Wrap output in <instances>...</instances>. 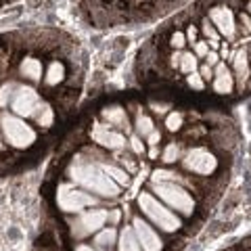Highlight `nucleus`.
I'll return each mask as SVG.
<instances>
[{"label":"nucleus","instance_id":"1","mask_svg":"<svg viewBox=\"0 0 251 251\" xmlns=\"http://www.w3.org/2000/svg\"><path fill=\"white\" fill-rule=\"evenodd\" d=\"M67 180L75 186L88 191L99 199H117L122 195V186L115 184L94 159L86 153H77L67 166Z\"/></svg>","mask_w":251,"mask_h":251},{"label":"nucleus","instance_id":"2","mask_svg":"<svg viewBox=\"0 0 251 251\" xmlns=\"http://www.w3.org/2000/svg\"><path fill=\"white\" fill-rule=\"evenodd\" d=\"M136 205L140 214L151 220V224L157 226L163 232H176L182 226V220L176 211H172L159 197H155L151 191V182H149V191H140L136 197Z\"/></svg>","mask_w":251,"mask_h":251},{"label":"nucleus","instance_id":"3","mask_svg":"<svg viewBox=\"0 0 251 251\" xmlns=\"http://www.w3.org/2000/svg\"><path fill=\"white\" fill-rule=\"evenodd\" d=\"M151 191L155 197H159L166 205L176 211L178 216L191 218L197 209V199L193 197V191L178 182H151Z\"/></svg>","mask_w":251,"mask_h":251},{"label":"nucleus","instance_id":"4","mask_svg":"<svg viewBox=\"0 0 251 251\" xmlns=\"http://www.w3.org/2000/svg\"><path fill=\"white\" fill-rule=\"evenodd\" d=\"M57 205L63 214H82L86 209L100 207V199L67 180L57 186Z\"/></svg>","mask_w":251,"mask_h":251},{"label":"nucleus","instance_id":"5","mask_svg":"<svg viewBox=\"0 0 251 251\" xmlns=\"http://www.w3.org/2000/svg\"><path fill=\"white\" fill-rule=\"evenodd\" d=\"M182 170L199 178H211L220 170V157L205 145H193L182 157Z\"/></svg>","mask_w":251,"mask_h":251},{"label":"nucleus","instance_id":"6","mask_svg":"<svg viewBox=\"0 0 251 251\" xmlns=\"http://www.w3.org/2000/svg\"><path fill=\"white\" fill-rule=\"evenodd\" d=\"M0 130L4 143H9L13 149H29L38 138L36 130L15 113H0Z\"/></svg>","mask_w":251,"mask_h":251},{"label":"nucleus","instance_id":"7","mask_svg":"<svg viewBox=\"0 0 251 251\" xmlns=\"http://www.w3.org/2000/svg\"><path fill=\"white\" fill-rule=\"evenodd\" d=\"M46 105L49 103L42 100L40 92H38L34 86H25V84L17 86V90L13 94V100H11L13 113L23 117V120H36Z\"/></svg>","mask_w":251,"mask_h":251},{"label":"nucleus","instance_id":"8","mask_svg":"<svg viewBox=\"0 0 251 251\" xmlns=\"http://www.w3.org/2000/svg\"><path fill=\"white\" fill-rule=\"evenodd\" d=\"M107 226V209L105 207H92L82 214H75V218L69 220V230L75 241H82L90 234H97L100 228Z\"/></svg>","mask_w":251,"mask_h":251},{"label":"nucleus","instance_id":"9","mask_svg":"<svg viewBox=\"0 0 251 251\" xmlns=\"http://www.w3.org/2000/svg\"><path fill=\"white\" fill-rule=\"evenodd\" d=\"M132 228H134V234L140 243L143 251H161L163 249V241L159 237V232L155 230L153 224H149L147 220H143V216H134L132 218Z\"/></svg>","mask_w":251,"mask_h":251},{"label":"nucleus","instance_id":"10","mask_svg":"<svg viewBox=\"0 0 251 251\" xmlns=\"http://www.w3.org/2000/svg\"><path fill=\"white\" fill-rule=\"evenodd\" d=\"M100 122H105L109 126H113L117 130H124L126 134L132 130V122H130V115L126 111V107L122 105H107L100 109Z\"/></svg>","mask_w":251,"mask_h":251},{"label":"nucleus","instance_id":"11","mask_svg":"<svg viewBox=\"0 0 251 251\" xmlns=\"http://www.w3.org/2000/svg\"><path fill=\"white\" fill-rule=\"evenodd\" d=\"M19 74L25 77V80H29L31 84H40L44 80V69H42V61L36 59V57H25L21 61L19 65Z\"/></svg>","mask_w":251,"mask_h":251},{"label":"nucleus","instance_id":"12","mask_svg":"<svg viewBox=\"0 0 251 251\" xmlns=\"http://www.w3.org/2000/svg\"><path fill=\"white\" fill-rule=\"evenodd\" d=\"M117 249L120 251H143L132 226H124L120 230V234H117Z\"/></svg>","mask_w":251,"mask_h":251},{"label":"nucleus","instance_id":"13","mask_svg":"<svg viewBox=\"0 0 251 251\" xmlns=\"http://www.w3.org/2000/svg\"><path fill=\"white\" fill-rule=\"evenodd\" d=\"M132 128H134V132L138 136L147 138L157 126L153 122V117L149 113H145V109H136V117H134V122H132Z\"/></svg>","mask_w":251,"mask_h":251},{"label":"nucleus","instance_id":"14","mask_svg":"<svg viewBox=\"0 0 251 251\" xmlns=\"http://www.w3.org/2000/svg\"><path fill=\"white\" fill-rule=\"evenodd\" d=\"M63 80H65V65L63 61H50L49 67H46V74H44V84L49 88H54L59 86Z\"/></svg>","mask_w":251,"mask_h":251},{"label":"nucleus","instance_id":"15","mask_svg":"<svg viewBox=\"0 0 251 251\" xmlns=\"http://www.w3.org/2000/svg\"><path fill=\"white\" fill-rule=\"evenodd\" d=\"M117 234H120V230L115 226H105V228H100L94 234V245L103 249H111L113 245H117Z\"/></svg>","mask_w":251,"mask_h":251},{"label":"nucleus","instance_id":"16","mask_svg":"<svg viewBox=\"0 0 251 251\" xmlns=\"http://www.w3.org/2000/svg\"><path fill=\"white\" fill-rule=\"evenodd\" d=\"M163 126H166V130L170 132H180L184 128V113L182 111H168L166 113V120H163Z\"/></svg>","mask_w":251,"mask_h":251},{"label":"nucleus","instance_id":"17","mask_svg":"<svg viewBox=\"0 0 251 251\" xmlns=\"http://www.w3.org/2000/svg\"><path fill=\"white\" fill-rule=\"evenodd\" d=\"M52 124H54V109L50 105H46L40 111V115L36 117V126H40L42 130H49Z\"/></svg>","mask_w":251,"mask_h":251},{"label":"nucleus","instance_id":"18","mask_svg":"<svg viewBox=\"0 0 251 251\" xmlns=\"http://www.w3.org/2000/svg\"><path fill=\"white\" fill-rule=\"evenodd\" d=\"M17 82H6L2 88H0V107H9L13 100V94L17 90Z\"/></svg>","mask_w":251,"mask_h":251},{"label":"nucleus","instance_id":"19","mask_svg":"<svg viewBox=\"0 0 251 251\" xmlns=\"http://www.w3.org/2000/svg\"><path fill=\"white\" fill-rule=\"evenodd\" d=\"M184 77H186V86L191 90H195V92H203V90H205V82L201 80L199 74H188Z\"/></svg>","mask_w":251,"mask_h":251},{"label":"nucleus","instance_id":"20","mask_svg":"<svg viewBox=\"0 0 251 251\" xmlns=\"http://www.w3.org/2000/svg\"><path fill=\"white\" fill-rule=\"evenodd\" d=\"M75 251H99V249L92 247V245H86V243H80V245L75 247Z\"/></svg>","mask_w":251,"mask_h":251},{"label":"nucleus","instance_id":"21","mask_svg":"<svg viewBox=\"0 0 251 251\" xmlns=\"http://www.w3.org/2000/svg\"><path fill=\"white\" fill-rule=\"evenodd\" d=\"M0 151H4V143H2V136H0Z\"/></svg>","mask_w":251,"mask_h":251}]
</instances>
